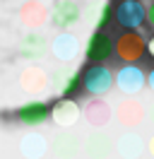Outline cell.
Instances as JSON below:
<instances>
[{
	"label": "cell",
	"mask_w": 154,
	"mask_h": 159,
	"mask_svg": "<svg viewBox=\"0 0 154 159\" xmlns=\"http://www.w3.org/2000/svg\"><path fill=\"white\" fill-rule=\"evenodd\" d=\"M144 84H147V75L137 65H123L116 75V87L123 94H137L142 92Z\"/></svg>",
	"instance_id": "cell-6"
},
{
	"label": "cell",
	"mask_w": 154,
	"mask_h": 159,
	"mask_svg": "<svg viewBox=\"0 0 154 159\" xmlns=\"http://www.w3.org/2000/svg\"><path fill=\"white\" fill-rule=\"evenodd\" d=\"M79 106H77V101H72L70 97H65V99L56 101L53 106H51V118L56 120V125H60V128H70V125H75L77 118H79Z\"/></svg>",
	"instance_id": "cell-8"
},
{
	"label": "cell",
	"mask_w": 154,
	"mask_h": 159,
	"mask_svg": "<svg viewBox=\"0 0 154 159\" xmlns=\"http://www.w3.org/2000/svg\"><path fill=\"white\" fill-rule=\"evenodd\" d=\"M152 120H154V106H152Z\"/></svg>",
	"instance_id": "cell-24"
},
{
	"label": "cell",
	"mask_w": 154,
	"mask_h": 159,
	"mask_svg": "<svg viewBox=\"0 0 154 159\" xmlns=\"http://www.w3.org/2000/svg\"><path fill=\"white\" fill-rule=\"evenodd\" d=\"M84 152L92 159H104L113 152V142H111V138H108L106 133L96 130V133H92V135L84 140Z\"/></svg>",
	"instance_id": "cell-14"
},
{
	"label": "cell",
	"mask_w": 154,
	"mask_h": 159,
	"mask_svg": "<svg viewBox=\"0 0 154 159\" xmlns=\"http://www.w3.org/2000/svg\"><path fill=\"white\" fill-rule=\"evenodd\" d=\"M82 113H84V118L89 120V125H94V128H104L106 123L111 120V106L106 104V101L101 99H92L87 101V106L82 109Z\"/></svg>",
	"instance_id": "cell-13"
},
{
	"label": "cell",
	"mask_w": 154,
	"mask_h": 159,
	"mask_svg": "<svg viewBox=\"0 0 154 159\" xmlns=\"http://www.w3.org/2000/svg\"><path fill=\"white\" fill-rule=\"evenodd\" d=\"M79 82H82V80L77 77V75H72V77H67V84H65V94H72V92H75L77 87H79Z\"/></svg>",
	"instance_id": "cell-19"
},
{
	"label": "cell",
	"mask_w": 154,
	"mask_h": 159,
	"mask_svg": "<svg viewBox=\"0 0 154 159\" xmlns=\"http://www.w3.org/2000/svg\"><path fill=\"white\" fill-rule=\"evenodd\" d=\"M43 51H46V39L38 31H31V34L24 36V43H22V56L24 58H38V56H43Z\"/></svg>",
	"instance_id": "cell-18"
},
{
	"label": "cell",
	"mask_w": 154,
	"mask_h": 159,
	"mask_svg": "<svg viewBox=\"0 0 154 159\" xmlns=\"http://www.w3.org/2000/svg\"><path fill=\"white\" fill-rule=\"evenodd\" d=\"M19 20H22L24 27H29L31 31H36L51 20V10H48V5H43L41 0H27V2L19 7Z\"/></svg>",
	"instance_id": "cell-5"
},
{
	"label": "cell",
	"mask_w": 154,
	"mask_h": 159,
	"mask_svg": "<svg viewBox=\"0 0 154 159\" xmlns=\"http://www.w3.org/2000/svg\"><path fill=\"white\" fill-rule=\"evenodd\" d=\"M147 53H149V56L154 58V36L149 39V46H147Z\"/></svg>",
	"instance_id": "cell-22"
},
{
	"label": "cell",
	"mask_w": 154,
	"mask_h": 159,
	"mask_svg": "<svg viewBox=\"0 0 154 159\" xmlns=\"http://www.w3.org/2000/svg\"><path fill=\"white\" fill-rule=\"evenodd\" d=\"M149 152H152V157H154V138L149 140Z\"/></svg>",
	"instance_id": "cell-23"
},
{
	"label": "cell",
	"mask_w": 154,
	"mask_h": 159,
	"mask_svg": "<svg viewBox=\"0 0 154 159\" xmlns=\"http://www.w3.org/2000/svg\"><path fill=\"white\" fill-rule=\"evenodd\" d=\"M113 17L123 29H137L147 20V7L140 0H120L113 12Z\"/></svg>",
	"instance_id": "cell-3"
},
{
	"label": "cell",
	"mask_w": 154,
	"mask_h": 159,
	"mask_svg": "<svg viewBox=\"0 0 154 159\" xmlns=\"http://www.w3.org/2000/svg\"><path fill=\"white\" fill-rule=\"evenodd\" d=\"M51 51H53V56L58 60H63V63H70V60L77 58V53H79V41H77L75 34H70V31H63V34H58L53 43H51Z\"/></svg>",
	"instance_id": "cell-9"
},
{
	"label": "cell",
	"mask_w": 154,
	"mask_h": 159,
	"mask_svg": "<svg viewBox=\"0 0 154 159\" xmlns=\"http://www.w3.org/2000/svg\"><path fill=\"white\" fill-rule=\"evenodd\" d=\"M147 46H149V41L144 39L137 29H125L116 39V56H118L120 63L133 65L137 60H142V56L147 53Z\"/></svg>",
	"instance_id": "cell-1"
},
{
	"label": "cell",
	"mask_w": 154,
	"mask_h": 159,
	"mask_svg": "<svg viewBox=\"0 0 154 159\" xmlns=\"http://www.w3.org/2000/svg\"><path fill=\"white\" fill-rule=\"evenodd\" d=\"M116 149H118V154L123 159H137L140 154H142V140H140V135H135V133H125V135H120L118 138V142H116Z\"/></svg>",
	"instance_id": "cell-15"
},
{
	"label": "cell",
	"mask_w": 154,
	"mask_h": 159,
	"mask_svg": "<svg viewBox=\"0 0 154 159\" xmlns=\"http://www.w3.org/2000/svg\"><path fill=\"white\" fill-rule=\"evenodd\" d=\"M48 116H51V109L43 101H29L17 109V118L24 125H41L43 120H48Z\"/></svg>",
	"instance_id": "cell-12"
},
{
	"label": "cell",
	"mask_w": 154,
	"mask_h": 159,
	"mask_svg": "<svg viewBox=\"0 0 154 159\" xmlns=\"http://www.w3.org/2000/svg\"><path fill=\"white\" fill-rule=\"evenodd\" d=\"M147 84H149V89L154 92V70L149 72V75H147Z\"/></svg>",
	"instance_id": "cell-21"
},
{
	"label": "cell",
	"mask_w": 154,
	"mask_h": 159,
	"mask_svg": "<svg viewBox=\"0 0 154 159\" xmlns=\"http://www.w3.org/2000/svg\"><path fill=\"white\" fill-rule=\"evenodd\" d=\"M77 149H79V140H77L75 135H70V133L58 135L56 142H53V152H56V157H60V159H72L77 154Z\"/></svg>",
	"instance_id": "cell-16"
},
{
	"label": "cell",
	"mask_w": 154,
	"mask_h": 159,
	"mask_svg": "<svg viewBox=\"0 0 154 159\" xmlns=\"http://www.w3.org/2000/svg\"><path fill=\"white\" fill-rule=\"evenodd\" d=\"M82 87L87 94L92 97H101L106 92H111L113 87V75L106 65H89L82 75Z\"/></svg>",
	"instance_id": "cell-2"
},
{
	"label": "cell",
	"mask_w": 154,
	"mask_h": 159,
	"mask_svg": "<svg viewBox=\"0 0 154 159\" xmlns=\"http://www.w3.org/2000/svg\"><path fill=\"white\" fill-rule=\"evenodd\" d=\"M116 116L120 120V125H125V128H137V125L144 120V106L140 101H135V99H125V101L118 104Z\"/></svg>",
	"instance_id": "cell-11"
},
{
	"label": "cell",
	"mask_w": 154,
	"mask_h": 159,
	"mask_svg": "<svg viewBox=\"0 0 154 159\" xmlns=\"http://www.w3.org/2000/svg\"><path fill=\"white\" fill-rule=\"evenodd\" d=\"M147 22H149V27L154 29V0L147 5Z\"/></svg>",
	"instance_id": "cell-20"
},
{
	"label": "cell",
	"mask_w": 154,
	"mask_h": 159,
	"mask_svg": "<svg viewBox=\"0 0 154 159\" xmlns=\"http://www.w3.org/2000/svg\"><path fill=\"white\" fill-rule=\"evenodd\" d=\"M51 20L56 27H72L77 20H79V5L75 0H58L51 10Z\"/></svg>",
	"instance_id": "cell-10"
},
{
	"label": "cell",
	"mask_w": 154,
	"mask_h": 159,
	"mask_svg": "<svg viewBox=\"0 0 154 159\" xmlns=\"http://www.w3.org/2000/svg\"><path fill=\"white\" fill-rule=\"evenodd\" d=\"M46 138H41V135H38V133H29L27 138L22 140V154H24V157H29V159H38L41 157V154H43V152H46Z\"/></svg>",
	"instance_id": "cell-17"
},
{
	"label": "cell",
	"mask_w": 154,
	"mask_h": 159,
	"mask_svg": "<svg viewBox=\"0 0 154 159\" xmlns=\"http://www.w3.org/2000/svg\"><path fill=\"white\" fill-rule=\"evenodd\" d=\"M116 51V43L111 41V36L106 34V31H94L92 36H89V43H87V51L84 56L89 63H94V65H101L104 60H108L113 56Z\"/></svg>",
	"instance_id": "cell-4"
},
{
	"label": "cell",
	"mask_w": 154,
	"mask_h": 159,
	"mask_svg": "<svg viewBox=\"0 0 154 159\" xmlns=\"http://www.w3.org/2000/svg\"><path fill=\"white\" fill-rule=\"evenodd\" d=\"M48 84H51V82H48V75L41 68H36V65L27 68L22 75H19V87H22V92H27V94H31V97L46 94Z\"/></svg>",
	"instance_id": "cell-7"
}]
</instances>
